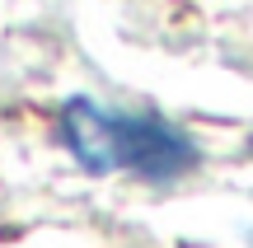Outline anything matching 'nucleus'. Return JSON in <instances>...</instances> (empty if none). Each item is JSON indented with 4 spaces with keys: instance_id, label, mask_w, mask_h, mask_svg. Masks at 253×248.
Listing matches in <instances>:
<instances>
[{
    "instance_id": "obj_1",
    "label": "nucleus",
    "mask_w": 253,
    "mask_h": 248,
    "mask_svg": "<svg viewBox=\"0 0 253 248\" xmlns=\"http://www.w3.org/2000/svg\"><path fill=\"white\" fill-rule=\"evenodd\" d=\"M61 141L84 174H131L141 183H178L202 164L197 141L169 117L118 112L94 99L61 108Z\"/></svg>"
}]
</instances>
